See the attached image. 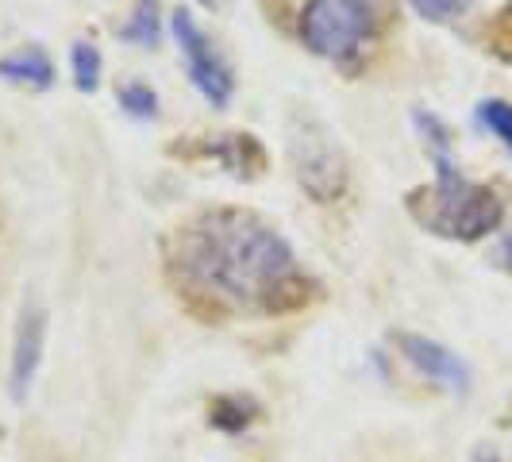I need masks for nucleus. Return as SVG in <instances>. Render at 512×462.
<instances>
[{
	"label": "nucleus",
	"instance_id": "f257e3e1",
	"mask_svg": "<svg viewBox=\"0 0 512 462\" xmlns=\"http://www.w3.org/2000/svg\"><path fill=\"white\" fill-rule=\"evenodd\" d=\"M170 266L212 316H285L312 301V282L278 231L243 208H208L174 235Z\"/></svg>",
	"mask_w": 512,
	"mask_h": 462
},
{
	"label": "nucleus",
	"instance_id": "f03ea898",
	"mask_svg": "<svg viewBox=\"0 0 512 462\" xmlns=\"http://www.w3.org/2000/svg\"><path fill=\"white\" fill-rule=\"evenodd\" d=\"M409 212L432 235L462 239V243H474L489 231H497L505 220L501 197L486 185H474V181L462 178L451 158H436V185L432 189H412Z\"/></svg>",
	"mask_w": 512,
	"mask_h": 462
},
{
	"label": "nucleus",
	"instance_id": "7ed1b4c3",
	"mask_svg": "<svg viewBox=\"0 0 512 462\" xmlns=\"http://www.w3.org/2000/svg\"><path fill=\"white\" fill-rule=\"evenodd\" d=\"M289 162L293 178L305 189L316 205H332L347 189V158L339 151L335 135L316 116L297 112L289 120Z\"/></svg>",
	"mask_w": 512,
	"mask_h": 462
},
{
	"label": "nucleus",
	"instance_id": "20e7f679",
	"mask_svg": "<svg viewBox=\"0 0 512 462\" xmlns=\"http://www.w3.org/2000/svg\"><path fill=\"white\" fill-rule=\"evenodd\" d=\"M370 31L366 0H305L301 39L312 54L343 58L359 47Z\"/></svg>",
	"mask_w": 512,
	"mask_h": 462
},
{
	"label": "nucleus",
	"instance_id": "39448f33",
	"mask_svg": "<svg viewBox=\"0 0 512 462\" xmlns=\"http://www.w3.org/2000/svg\"><path fill=\"white\" fill-rule=\"evenodd\" d=\"M174 35H178L185 62H189V77L193 85L205 93V101H212L216 108H224L231 101V89H235V77H231L228 62L220 58V51L205 39V31L197 27V20L178 8L174 12Z\"/></svg>",
	"mask_w": 512,
	"mask_h": 462
},
{
	"label": "nucleus",
	"instance_id": "423d86ee",
	"mask_svg": "<svg viewBox=\"0 0 512 462\" xmlns=\"http://www.w3.org/2000/svg\"><path fill=\"white\" fill-rule=\"evenodd\" d=\"M43 343H47V308L39 301H24L20 308V324H16V339H12V370H8V385H12V401H24L39 362H43Z\"/></svg>",
	"mask_w": 512,
	"mask_h": 462
},
{
	"label": "nucleus",
	"instance_id": "0eeeda50",
	"mask_svg": "<svg viewBox=\"0 0 512 462\" xmlns=\"http://www.w3.org/2000/svg\"><path fill=\"white\" fill-rule=\"evenodd\" d=\"M393 343H397L401 359L412 362L424 378L447 385V389L459 393V397L470 389V366H466L451 347H443V343L428 339V335H412V332H397L393 335Z\"/></svg>",
	"mask_w": 512,
	"mask_h": 462
},
{
	"label": "nucleus",
	"instance_id": "6e6552de",
	"mask_svg": "<svg viewBox=\"0 0 512 462\" xmlns=\"http://www.w3.org/2000/svg\"><path fill=\"white\" fill-rule=\"evenodd\" d=\"M197 154H205V158H216L220 166H228L235 178H258L262 170H266V151H262V143H258L255 135H247V131H231V135H212L205 139Z\"/></svg>",
	"mask_w": 512,
	"mask_h": 462
},
{
	"label": "nucleus",
	"instance_id": "1a4fd4ad",
	"mask_svg": "<svg viewBox=\"0 0 512 462\" xmlns=\"http://www.w3.org/2000/svg\"><path fill=\"white\" fill-rule=\"evenodd\" d=\"M0 77L4 81H16V85H31V89H51L54 66L43 47H27V51L0 58Z\"/></svg>",
	"mask_w": 512,
	"mask_h": 462
},
{
	"label": "nucleus",
	"instance_id": "9d476101",
	"mask_svg": "<svg viewBox=\"0 0 512 462\" xmlns=\"http://www.w3.org/2000/svg\"><path fill=\"white\" fill-rule=\"evenodd\" d=\"M258 401L251 393H220L212 405H208V424L220 428V432H243L258 420Z\"/></svg>",
	"mask_w": 512,
	"mask_h": 462
},
{
	"label": "nucleus",
	"instance_id": "9b49d317",
	"mask_svg": "<svg viewBox=\"0 0 512 462\" xmlns=\"http://www.w3.org/2000/svg\"><path fill=\"white\" fill-rule=\"evenodd\" d=\"M120 39L139 43V47H158L162 39V24H158V0H135L131 20L120 27Z\"/></svg>",
	"mask_w": 512,
	"mask_h": 462
},
{
	"label": "nucleus",
	"instance_id": "f8f14e48",
	"mask_svg": "<svg viewBox=\"0 0 512 462\" xmlns=\"http://www.w3.org/2000/svg\"><path fill=\"white\" fill-rule=\"evenodd\" d=\"M70 62H74V85L81 93H93L101 85V51L81 39V43H74V51H70Z\"/></svg>",
	"mask_w": 512,
	"mask_h": 462
},
{
	"label": "nucleus",
	"instance_id": "ddd939ff",
	"mask_svg": "<svg viewBox=\"0 0 512 462\" xmlns=\"http://www.w3.org/2000/svg\"><path fill=\"white\" fill-rule=\"evenodd\" d=\"M116 97H120V104L128 108L131 116H139V120H154V116H158V97H154L151 85H143V81H128V85H120V89H116Z\"/></svg>",
	"mask_w": 512,
	"mask_h": 462
},
{
	"label": "nucleus",
	"instance_id": "4468645a",
	"mask_svg": "<svg viewBox=\"0 0 512 462\" xmlns=\"http://www.w3.org/2000/svg\"><path fill=\"white\" fill-rule=\"evenodd\" d=\"M478 120L512 151V104L509 101H482L478 104Z\"/></svg>",
	"mask_w": 512,
	"mask_h": 462
},
{
	"label": "nucleus",
	"instance_id": "2eb2a0df",
	"mask_svg": "<svg viewBox=\"0 0 512 462\" xmlns=\"http://www.w3.org/2000/svg\"><path fill=\"white\" fill-rule=\"evenodd\" d=\"M409 4L424 16V20H432V24H447V20L462 16L474 0H409Z\"/></svg>",
	"mask_w": 512,
	"mask_h": 462
},
{
	"label": "nucleus",
	"instance_id": "dca6fc26",
	"mask_svg": "<svg viewBox=\"0 0 512 462\" xmlns=\"http://www.w3.org/2000/svg\"><path fill=\"white\" fill-rule=\"evenodd\" d=\"M489 47H493V54H501V58L512 62V4L489 24Z\"/></svg>",
	"mask_w": 512,
	"mask_h": 462
},
{
	"label": "nucleus",
	"instance_id": "f3484780",
	"mask_svg": "<svg viewBox=\"0 0 512 462\" xmlns=\"http://www.w3.org/2000/svg\"><path fill=\"white\" fill-rule=\"evenodd\" d=\"M416 128L428 135V143L436 147V158H447V151H451V135H447V128L439 124L432 112H416Z\"/></svg>",
	"mask_w": 512,
	"mask_h": 462
},
{
	"label": "nucleus",
	"instance_id": "a211bd4d",
	"mask_svg": "<svg viewBox=\"0 0 512 462\" xmlns=\"http://www.w3.org/2000/svg\"><path fill=\"white\" fill-rule=\"evenodd\" d=\"M501 262H505V266L512 270V235L505 239V243H501Z\"/></svg>",
	"mask_w": 512,
	"mask_h": 462
},
{
	"label": "nucleus",
	"instance_id": "6ab92c4d",
	"mask_svg": "<svg viewBox=\"0 0 512 462\" xmlns=\"http://www.w3.org/2000/svg\"><path fill=\"white\" fill-rule=\"evenodd\" d=\"M474 462H501V459H497V455H489V451H482V455H478Z\"/></svg>",
	"mask_w": 512,
	"mask_h": 462
},
{
	"label": "nucleus",
	"instance_id": "aec40b11",
	"mask_svg": "<svg viewBox=\"0 0 512 462\" xmlns=\"http://www.w3.org/2000/svg\"><path fill=\"white\" fill-rule=\"evenodd\" d=\"M201 4H212V0H201Z\"/></svg>",
	"mask_w": 512,
	"mask_h": 462
}]
</instances>
